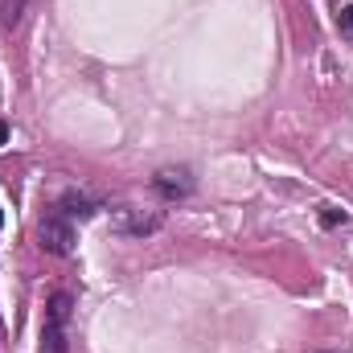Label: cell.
<instances>
[{"mask_svg":"<svg viewBox=\"0 0 353 353\" xmlns=\"http://www.w3.org/2000/svg\"><path fill=\"white\" fill-rule=\"evenodd\" d=\"M70 308H74V300H70L66 292H58V296L50 300L46 329H41V350L37 353H70V345H66V321H70Z\"/></svg>","mask_w":353,"mask_h":353,"instance_id":"1","label":"cell"},{"mask_svg":"<svg viewBox=\"0 0 353 353\" xmlns=\"http://www.w3.org/2000/svg\"><path fill=\"white\" fill-rule=\"evenodd\" d=\"M37 247L50 251V255H74V226L70 218H62L58 210L37 226Z\"/></svg>","mask_w":353,"mask_h":353,"instance_id":"2","label":"cell"},{"mask_svg":"<svg viewBox=\"0 0 353 353\" xmlns=\"http://www.w3.org/2000/svg\"><path fill=\"white\" fill-rule=\"evenodd\" d=\"M111 226H115L119 234H140V239H144V234L161 230V214H157V210H148V214H144V210L128 205V210H119V214H115V222H111Z\"/></svg>","mask_w":353,"mask_h":353,"instance_id":"3","label":"cell"},{"mask_svg":"<svg viewBox=\"0 0 353 353\" xmlns=\"http://www.w3.org/2000/svg\"><path fill=\"white\" fill-rule=\"evenodd\" d=\"M152 189L165 197V201H176V197H189V189H193V181L185 169H165V173L152 176Z\"/></svg>","mask_w":353,"mask_h":353,"instance_id":"4","label":"cell"},{"mask_svg":"<svg viewBox=\"0 0 353 353\" xmlns=\"http://www.w3.org/2000/svg\"><path fill=\"white\" fill-rule=\"evenodd\" d=\"M94 210H99V205L90 201L87 193H66V197L58 201V214H62V218H70V222H74V218H79V222H87Z\"/></svg>","mask_w":353,"mask_h":353,"instance_id":"5","label":"cell"},{"mask_svg":"<svg viewBox=\"0 0 353 353\" xmlns=\"http://www.w3.org/2000/svg\"><path fill=\"white\" fill-rule=\"evenodd\" d=\"M337 29H341L345 41H353V4H345V8L337 12Z\"/></svg>","mask_w":353,"mask_h":353,"instance_id":"6","label":"cell"},{"mask_svg":"<svg viewBox=\"0 0 353 353\" xmlns=\"http://www.w3.org/2000/svg\"><path fill=\"white\" fill-rule=\"evenodd\" d=\"M321 222H325V226H341V222H345V214H341V210H333V205H325Z\"/></svg>","mask_w":353,"mask_h":353,"instance_id":"7","label":"cell"},{"mask_svg":"<svg viewBox=\"0 0 353 353\" xmlns=\"http://www.w3.org/2000/svg\"><path fill=\"white\" fill-rule=\"evenodd\" d=\"M4 144H8V123L0 119V148H4Z\"/></svg>","mask_w":353,"mask_h":353,"instance_id":"8","label":"cell"},{"mask_svg":"<svg viewBox=\"0 0 353 353\" xmlns=\"http://www.w3.org/2000/svg\"><path fill=\"white\" fill-rule=\"evenodd\" d=\"M0 226H4V214H0Z\"/></svg>","mask_w":353,"mask_h":353,"instance_id":"9","label":"cell"}]
</instances>
